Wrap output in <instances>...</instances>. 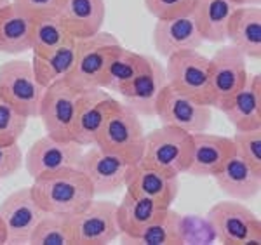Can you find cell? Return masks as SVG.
<instances>
[{
    "instance_id": "obj_1",
    "label": "cell",
    "mask_w": 261,
    "mask_h": 245,
    "mask_svg": "<svg viewBox=\"0 0 261 245\" xmlns=\"http://www.w3.org/2000/svg\"><path fill=\"white\" fill-rule=\"evenodd\" d=\"M30 189L44 212L68 217L84 210L96 198L89 179L79 167H66L35 177Z\"/></svg>"
},
{
    "instance_id": "obj_2",
    "label": "cell",
    "mask_w": 261,
    "mask_h": 245,
    "mask_svg": "<svg viewBox=\"0 0 261 245\" xmlns=\"http://www.w3.org/2000/svg\"><path fill=\"white\" fill-rule=\"evenodd\" d=\"M145 138L146 130L143 127L140 115L127 104L119 101L117 108L112 115L107 118L105 125L101 127L96 146L101 150L113 153L124 158L127 164H138L145 151Z\"/></svg>"
},
{
    "instance_id": "obj_3",
    "label": "cell",
    "mask_w": 261,
    "mask_h": 245,
    "mask_svg": "<svg viewBox=\"0 0 261 245\" xmlns=\"http://www.w3.org/2000/svg\"><path fill=\"white\" fill-rule=\"evenodd\" d=\"M192 134L174 125H161L146 132L145 151L140 162L150 166L164 174L179 177L190 166Z\"/></svg>"
},
{
    "instance_id": "obj_4",
    "label": "cell",
    "mask_w": 261,
    "mask_h": 245,
    "mask_svg": "<svg viewBox=\"0 0 261 245\" xmlns=\"http://www.w3.org/2000/svg\"><path fill=\"white\" fill-rule=\"evenodd\" d=\"M120 42L113 33L99 30L92 37L77 39L75 63L65 80L77 91L103 89V77L112 52Z\"/></svg>"
},
{
    "instance_id": "obj_5",
    "label": "cell",
    "mask_w": 261,
    "mask_h": 245,
    "mask_svg": "<svg viewBox=\"0 0 261 245\" xmlns=\"http://www.w3.org/2000/svg\"><path fill=\"white\" fill-rule=\"evenodd\" d=\"M214 236L226 245H259L261 221L254 212L239 200H223L214 204L205 217Z\"/></svg>"
},
{
    "instance_id": "obj_6",
    "label": "cell",
    "mask_w": 261,
    "mask_h": 245,
    "mask_svg": "<svg viewBox=\"0 0 261 245\" xmlns=\"http://www.w3.org/2000/svg\"><path fill=\"white\" fill-rule=\"evenodd\" d=\"M166 78L167 86L174 91L211 106V75H209V58L197 49L183 50L166 58Z\"/></svg>"
},
{
    "instance_id": "obj_7",
    "label": "cell",
    "mask_w": 261,
    "mask_h": 245,
    "mask_svg": "<svg viewBox=\"0 0 261 245\" xmlns=\"http://www.w3.org/2000/svg\"><path fill=\"white\" fill-rule=\"evenodd\" d=\"M44 89L35 77L32 61L9 59L0 65V98L28 118L39 115Z\"/></svg>"
},
{
    "instance_id": "obj_8",
    "label": "cell",
    "mask_w": 261,
    "mask_h": 245,
    "mask_svg": "<svg viewBox=\"0 0 261 245\" xmlns=\"http://www.w3.org/2000/svg\"><path fill=\"white\" fill-rule=\"evenodd\" d=\"M209 75L213 91L211 108L221 112L247 84V58L231 44L221 45L213 58H209Z\"/></svg>"
},
{
    "instance_id": "obj_9",
    "label": "cell",
    "mask_w": 261,
    "mask_h": 245,
    "mask_svg": "<svg viewBox=\"0 0 261 245\" xmlns=\"http://www.w3.org/2000/svg\"><path fill=\"white\" fill-rule=\"evenodd\" d=\"M81 94L82 91L71 87L65 78L56 80L44 89L37 117H40L47 136L60 141L71 139Z\"/></svg>"
},
{
    "instance_id": "obj_10",
    "label": "cell",
    "mask_w": 261,
    "mask_h": 245,
    "mask_svg": "<svg viewBox=\"0 0 261 245\" xmlns=\"http://www.w3.org/2000/svg\"><path fill=\"white\" fill-rule=\"evenodd\" d=\"M155 117L162 125H174L190 134L205 132L213 124V110L209 104L190 98L166 86L155 106Z\"/></svg>"
},
{
    "instance_id": "obj_11",
    "label": "cell",
    "mask_w": 261,
    "mask_h": 245,
    "mask_svg": "<svg viewBox=\"0 0 261 245\" xmlns=\"http://www.w3.org/2000/svg\"><path fill=\"white\" fill-rule=\"evenodd\" d=\"M75 243L107 245L119 240L117 204L110 200H92L79 214L70 217Z\"/></svg>"
},
{
    "instance_id": "obj_12",
    "label": "cell",
    "mask_w": 261,
    "mask_h": 245,
    "mask_svg": "<svg viewBox=\"0 0 261 245\" xmlns=\"http://www.w3.org/2000/svg\"><path fill=\"white\" fill-rule=\"evenodd\" d=\"M84 153V146L73 139L60 141L50 136H42L28 148L23 155V166L32 179L66 167H79V160Z\"/></svg>"
},
{
    "instance_id": "obj_13",
    "label": "cell",
    "mask_w": 261,
    "mask_h": 245,
    "mask_svg": "<svg viewBox=\"0 0 261 245\" xmlns=\"http://www.w3.org/2000/svg\"><path fill=\"white\" fill-rule=\"evenodd\" d=\"M44 214L45 212L33 198L30 186L16 189L7 195L0 204V217L6 226L7 243H30L32 231Z\"/></svg>"
},
{
    "instance_id": "obj_14",
    "label": "cell",
    "mask_w": 261,
    "mask_h": 245,
    "mask_svg": "<svg viewBox=\"0 0 261 245\" xmlns=\"http://www.w3.org/2000/svg\"><path fill=\"white\" fill-rule=\"evenodd\" d=\"M117 104H119V99H115L110 92L101 87L82 91L77 113H75L71 139L84 148L94 145L101 127L117 108Z\"/></svg>"
},
{
    "instance_id": "obj_15",
    "label": "cell",
    "mask_w": 261,
    "mask_h": 245,
    "mask_svg": "<svg viewBox=\"0 0 261 245\" xmlns=\"http://www.w3.org/2000/svg\"><path fill=\"white\" fill-rule=\"evenodd\" d=\"M166 86L167 78L164 65L159 59L145 56L141 70L119 94L124 99L122 103L134 110L140 117H155L157 99Z\"/></svg>"
},
{
    "instance_id": "obj_16",
    "label": "cell",
    "mask_w": 261,
    "mask_h": 245,
    "mask_svg": "<svg viewBox=\"0 0 261 245\" xmlns=\"http://www.w3.org/2000/svg\"><path fill=\"white\" fill-rule=\"evenodd\" d=\"M130 164L92 145L82 153L79 169L89 179L96 195H110L124 188Z\"/></svg>"
},
{
    "instance_id": "obj_17",
    "label": "cell",
    "mask_w": 261,
    "mask_h": 245,
    "mask_svg": "<svg viewBox=\"0 0 261 245\" xmlns=\"http://www.w3.org/2000/svg\"><path fill=\"white\" fill-rule=\"evenodd\" d=\"M124 188L133 195L150 198L157 205L167 209L178 198L179 177L167 176L162 171L138 162L129 167Z\"/></svg>"
},
{
    "instance_id": "obj_18",
    "label": "cell",
    "mask_w": 261,
    "mask_h": 245,
    "mask_svg": "<svg viewBox=\"0 0 261 245\" xmlns=\"http://www.w3.org/2000/svg\"><path fill=\"white\" fill-rule=\"evenodd\" d=\"M153 47L161 56L169 58L171 54L183 50L199 49L204 44L193 16H178V18L157 19L151 32Z\"/></svg>"
},
{
    "instance_id": "obj_19",
    "label": "cell",
    "mask_w": 261,
    "mask_h": 245,
    "mask_svg": "<svg viewBox=\"0 0 261 245\" xmlns=\"http://www.w3.org/2000/svg\"><path fill=\"white\" fill-rule=\"evenodd\" d=\"M233 153L231 138L209 134L207 130L195 132L192 134V157L187 172L197 177H213Z\"/></svg>"
},
{
    "instance_id": "obj_20",
    "label": "cell",
    "mask_w": 261,
    "mask_h": 245,
    "mask_svg": "<svg viewBox=\"0 0 261 245\" xmlns=\"http://www.w3.org/2000/svg\"><path fill=\"white\" fill-rule=\"evenodd\" d=\"M213 177L225 195L239 202L251 200L258 195L261 188V172L237 153L231 155L228 162Z\"/></svg>"
},
{
    "instance_id": "obj_21",
    "label": "cell",
    "mask_w": 261,
    "mask_h": 245,
    "mask_svg": "<svg viewBox=\"0 0 261 245\" xmlns=\"http://www.w3.org/2000/svg\"><path fill=\"white\" fill-rule=\"evenodd\" d=\"M58 18L73 39H86L103 28L107 6L105 0H65Z\"/></svg>"
},
{
    "instance_id": "obj_22",
    "label": "cell",
    "mask_w": 261,
    "mask_h": 245,
    "mask_svg": "<svg viewBox=\"0 0 261 245\" xmlns=\"http://www.w3.org/2000/svg\"><path fill=\"white\" fill-rule=\"evenodd\" d=\"M226 40L247 59L261 56V9L259 6L237 7L228 23Z\"/></svg>"
},
{
    "instance_id": "obj_23",
    "label": "cell",
    "mask_w": 261,
    "mask_h": 245,
    "mask_svg": "<svg viewBox=\"0 0 261 245\" xmlns=\"http://www.w3.org/2000/svg\"><path fill=\"white\" fill-rule=\"evenodd\" d=\"M233 125L235 130L261 129V78L259 75H249L233 99L221 110Z\"/></svg>"
},
{
    "instance_id": "obj_24",
    "label": "cell",
    "mask_w": 261,
    "mask_h": 245,
    "mask_svg": "<svg viewBox=\"0 0 261 245\" xmlns=\"http://www.w3.org/2000/svg\"><path fill=\"white\" fill-rule=\"evenodd\" d=\"M35 19L23 12L12 0L0 9V52L23 54L32 50Z\"/></svg>"
},
{
    "instance_id": "obj_25",
    "label": "cell",
    "mask_w": 261,
    "mask_h": 245,
    "mask_svg": "<svg viewBox=\"0 0 261 245\" xmlns=\"http://www.w3.org/2000/svg\"><path fill=\"white\" fill-rule=\"evenodd\" d=\"M235 9L237 6L231 0H195L192 16L204 42L225 44Z\"/></svg>"
},
{
    "instance_id": "obj_26",
    "label": "cell",
    "mask_w": 261,
    "mask_h": 245,
    "mask_svg": "<svg viewBox=\"0 0 261 245\" xmlns=\"http://www.w3.org/2000/svg\"><path fill=\"white\" fill-rule=\"evenodd\" d=\"M119 240L122 243L134 245H183V216L169 207L164 216L141 228L138 233L119 236Z\"/></svg>"
},
{
    "instance_id": "obj_27",
    "label": "cell",
    "mask_w": 261,
    "mask_h": 245,
    "mask_svg": "<svg viewBox=\"0 0 261 245\" xmlns=\"http://www.w3.org/2000/svg\"><path fill=\"white\" fill-rule=\"evenodd\" d=\"M169 209V207H167ZM167 209L157 205L153 200L145 197H138L125 192L120 204H117V221H119L120 235L130 236L145 228L146 225L153 223L155 219L164 216Z\"/></svg>"
},
{
    "instance_id": "obj_28",
    "label": "cell",
    "mask_w": 261,
    "mask_h": 245,
    "mask_svg": "<svg viewBox=\"0 0 261 245\" xmlns=\"http://www.w3.org/2000/svg\"><path fill=\"white\" fill-rule=\"evenodd\" d=\"M75 49H77V39H68L50 54L45 56L33 54L32 66L42 87H47L56 80L68 77L75 63Z\"/></svg>"
},
{
    "instance_id": "obj_29",
    "label": "cell",
    "mask_w": 261,
    "mask_h": 245,
    "mask_svg": "<svg viewBox=\"0 0 261 245\" xmlns=\"http://www.w3.org/2000/svg\"><path fill=\"white\" fill-rule=\"evenodd\" d=\"M145 63V54H138L119 44L112 52L103 77L105 91L120 92L138 75Z\"/></svg>"
},
{
    "instance_id": "obj_30",
    "label": "cell",
    "mask_w": 261,
    "mask_h": 245,
    "mask_svg": "<svg viewBox=\"0 0 261 245\" xmlns=\"http://www.w3.org/2000/svg\"><path fill=\"white\" fill-rule=\"evenodd\" d=\"M32 245H75L68 216L45 212L30 236Z\"/></svg>"
},
{
    "instance_id": "obj_31",
    "label": "cell",
    "mask_w": 261,
    "mask_h": 245,
    "mask_svg": "<svg viewBox=\"0 0 261 245\" xmlns=\"http://www.w3.org/2000/svg\"><path fill=\"white\" fill-rule=\"evenodd\" d=\"M68 39H73V37L66 32L58 16L35 19L32 37V54H40V56L50 54Z\"/></svg>"
},
{
    "instance_id": "obj_32",
    "label": "cell",
    "mask_w": 261,
    "mask_h": 245,
    "mask_svg": "<svg viewBox=\"0 0 261 245\" xmlns=\"http://www.w3.org/2000/svg\"><path fill=\"white\" fill-rule=\"evenodd\" d=\"M27 115L19 113L14 106L0 98V145H14L19 141L28 125Z\"/></svg>"
},
{
    "instance_id": "obj_33",
    "label": "cell",
    "mask_w": 261,
    "mask_h": 245,
    "mask_svg": "<svg viewBox=\"0 0 261 245\" xmlns=\"http://www.w3.org/2000/svg\"><path fill=\"white\" fill-rule=\"evenodd\" d=\"M235 153L261 172V129L237 130L231 136Z\"/></svg>"
},
{
    "instance_id": "obj_34",
    "label": "cell",
    "mask_w": 261,
    "mask_h": 245,
    "mask_svg": "<svg viewBox=\"0 0 261 245\" xmlns=\"http://www.w3.org/2000/svg\"><path fill=\"white\" fill-rule=\"evenodd\" d=\"M193 6H195V0H145L146 11L155 19L190 16L193 12Z\"/></svg>"
},
{
    "instance_id": "obj_35",
    "label": "cell",
    "mask_w": 261,
    "mask_h": 245,
    "mask_svg": "<svg viewBox=\"0 0 261 245\" xmlns=\"http://www.w3.org/2000/svg\"><path fill=\"white\" fill-rule=\"evenodd\" d=\"M14 6H18L21 11L32 16L33 19L50 18L58 16L65 6V0H12Z\"/></svg>"
},
{
    "instance_id": "obj_36",
    "label": "cell",
    "mask_w": 261,
    "mask_h": 245,
    "mask_svg": "<svg viewBox=\"0 0 261 245\" xmlns=\"http://www.w3.org/2000/svg\"><path fill=\"white\" fill-rule=\"evenodd\" d=\"M23 167V150L18 143L0 145V177H9Z\"/></svg>"
},
{
    "instance_id": "obj_37",
    "label": "cell",
    "mask_w": 261,
    "mask_h": 245,
    "mask_svg": "<svg viewBox=\"0 0 261 245\" xmlns=\"http://www.w3.org/2000/svg\"><path fill=\"white\" fill-rule=\"evenodd\" d=\"M237 7H244V6H259L261 0H231Z\"/></svg>"
},
{
    "instance_id": "obj_38",
    "label": "cell",
    "mask_w": 261,
    "mask_h": 245,
    "mask_svg": "<svg viewBox=\"0 0 261 245\" xmlns=\"http://www.w3.org/2000/svg\"><path fill=\"white\" fill-rule=\"evenodd\" d=\"M7 243V235H6V226L2 223V217H0V245Z\"/></svg>"
},
{
    "instance_id": "obj_39",
    "label": "cell",
    "mask_w": 261,
    "mask_h": 245,
    "mask_svg": "<svg viewBox=\"0 0 261 245\" xmlns=\"http://www.w3.org/2000/svg\"><path fill=\"white\" fill-rule=\"evenodd\" d=\"M9 2H11V0H0V9H2V7H6Z\"/></svg>"
},
{
    "instance_id": "obj_40",
    "label": "cell",
    "mask_w": 261,
    "mask_h": 245,
    "mask_svg": "<svg viewBox=\"0 0 261 245\" xmlns=\"http://www.w3.org/2000/svg\"><path fill=\"white\" fill-rule=\"evenodd\" d=\"M0 181H2V177H0Z\"/></svg>"
}]
</instances>
